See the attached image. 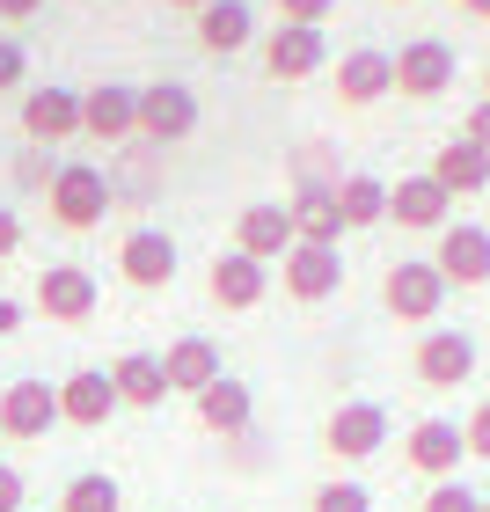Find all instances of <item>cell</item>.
Masks as SVG:
<instances>
[{"instance_id":"6da1fadb","label":"cell","mask_w":490,"mask_h":512,"mask_svg":"<svg viewBox=\"0 0 490 512\" xmlns=\"http://www.w3.org/2000/svg\"><path fill=\"white\" fill-rule=\"evenodd\" d=\"M44 205H52V220L66 227V235H88V227H103V213L118 205V183H110L96 161H59Z\"/></svg>"},{"instance_id":"7a4b0ae2","label":"cell","mask_w":490,"mask_h":512,"mask_svg":"<svg viewBox=\"0 0 490 512\" xmlns=\"http://www.w3.org/2000/svg\"><path fill=\"white\" fill-rule=\"evenodd\" d=\"M447 278H439L432 256H395L388 278H381V308L395 322H410V330H425V322H439V308H447Z\"/></svg>"},{"instance_id":"3957f363","label":"cell","mask_w":490,"mask_h":512,"mask_svg":"<svg viewBox=\"0 0 490 512\" xmlns=\"http://www.w3.org/2000/svg\"><path fill=\"white\" fill-rule=\"evenodd\" d=\"M278 286H286L293 308H322V300L344 293V249H322V242H293L278 256Z\"/></svg>"},{"instance_id":"277c9868","label":"cell","mask_w":490,"mask_h":512,"mask_svg":"<svg viewBox=\"0 0 490 512\" xmlns=\"http://www.w3.org/2000/svg\"><path fill=\"white\" fill-rule=\"evenodd\" d=\"M198 132V96L183 81H147L139 88V139L147 147H176Z\"/></svg>"},{"instance_id":"5b68a950","label":"cell","mask_w":490,"mask_h":512,"mask_svg":"<svg viewBox=\"0 0 490 512\" xmlns=\"http://www.w3.org/2000/svg\"><path fill=\"white\" fill-rule=\"evenodd\" d=\"M454 88V44L447 37H410L403 52H395V96L410 103H432Z\"/></svg>"},{"instance_id":"8992f818","label":"cell","mask_w":490,"mask_h":512,"mask_svg":"<svg viewBox=\"0 0 490 512\" xmlns=\"http://www.w3.org/2000/svg\"><path fill=\"white\" fill-rule=\"evenodd\" d=\"M432 264H439V278H447L454 293H476V286H490V227H476V220L439 227Z\"/></svg>"},{"instance_id":"52a82bcc","label":"cell","mask_w":490,"mask_h":512,"mask_svg":"<svg viewBox=\"0 0 490 512\" xmlns=\"http://www.w3.org/2000/svg\"><path fill=\"white\" fill-rule=\"evenodd\" d=\"M322 447H330V461H373L388 447V410L381 403H337L330 425H322Z\"/></svg>"},{"instance_id":"ba28073f","label":"cell","mask_w":490,"mask_h":512,"mask_svg":"<svg viewBox=\"0 0 490 512\" xmlns=\"http://www.w3.org/2000/svg\"><path fill=\"white\" fill-rule=\"evenodd\" d=\"M388 220L403 227V235H439V227H454V198L432 183V169L395 176L388 183Z\"/></svg>"},{"instance_id":"9c48e42d","label":"cell","mask_w":490,"mask_h":512,"mask_svg":"<svg viewBox=\"0 0 490 512\" xmlns=\"http://www.w3.org/2000/svg\"><path fill=\"white\" fill-rule=\"evenodd\" d=\"M403 461L425 483H447V476H461V461H469V439H461L454 417H417L410 439H403Z\"/></svg>"},{"instance_id":"30bf717a","label":"cell","mask_w":490,"mask_h":512,"mask_svg":"<svg viewBox=\"0 0 490 512\" xmlns=\"http://www.w3.org/2000/svg\"><path fill=\"white\" fill-rule=\"evenodd\" d=\"M410 374L425 381V388L476 381V337L469 330H425V337H417V352H410Z\"/></svg>"},{"instance_id":"8fae6325","label":"cell","mask_w":490,"mask_h":512,"mask_svg":"<svg viewBox=\"0 0 490 512\" xmlns=\"http://www.w3.org/2000/svg\"><path fill=\"white\" fill-rule=\"evenodd\" d=\"M81 132L103 139V147H125V139H139V88H125V81L81 88Z\"/></svg>"},{"instance_id":"7c38bea8","label":"cell","mask_w":490,"mask_h":512,"mask_svg":"<svg viewBox=\"0 0 490 512\" xmlns=\"http://www.w3.org/2000/svg\"><path fill=\"white\" fill-rule=\"evenodd\" d=\"M322 66H330V37L308 30V22H278L264 37V74L271 81H315Z\"/></svg>"},{"instance_id":"4fadbf2b","label":"cell","mask_w":490,"mask_h":512,"mask_svg":"<svg viewBox=\"0 0 490 512\" xmlns=\"http://www.w3.org/2000/svg\"><path fill=\"white\" fill-rule=\"evenodd\" d=\"M22 139L30 147H59V139H81V88L44 81L22 96Z\"/></svg>"},{"instance_id":"5bb4252c","label":"cell","mask_w":490,"mask_h":512,"mask_svg":"<svg viewBox=\"0 0 490 512\" xmlns=\"http://www.w3.org/2000/svg\"><path fill=\"white\" fill-rule=\"evenodd\" d=\"M205 293H213V308L249 315V308H264V293H271V264H256L242 249H220L213 271H205Z\"/></svg>"},{"instance_id":"9a60e30c","label":"cell","mask_w":490,"mask_h":512,"mask_svg":"<svg viewBox=\"0 0 490 512\" xmlns=\"http://www.w3.org/2000/svg\"><path fill=\"white\" fill-rule=\"evenodd\" d=\"M37 308H44V322H88V315L103 308L96 271H81V264H44V271H37Z\"/></svg>"},{"instance_id":"2e32d148","label":"cell","mask_w":490,"mask_h":512,"mask_svg":"<svg viewBox=\"0 0 490 512\" xmlns=\"http://www.w3.org/2000/svg\"><path fill=\"white\" fill-rule=\"evenodd\" d=\"M118 410H125V403H118V381H110V366H81V374L59 381V417H66V425L103 432Z\"/></svg>"},{"instance_id":"e0dca14e","label":"cell","mask_w":490,"mask_h":512,"mask_svg":"<svg viewBox=\"0 0 490 512\" xmlns=\"http://www.w3.org/2000/svg\"><path fill=\"white\" fill-rule=\"evenodd\" d=\"M52 425H66L52 381H8L0 388V439H44Z\"/></svg>"},{"instance_id":"ac0fdd59","label":"cell","mask_w":490,"mask_h":512,"mask_svg":"<svg viewBox=\"0 0 490 512\" xmlns=\"http://www.w3.org/2000/svg\"><path fill=\"white\" fill-rule=\"evenodd\" d=\"M118 271H125V286H139V293L176 286V242L161 235V227H132V235L118 242Z\"/></svg>"},{"instance_id":"d6986e66","label":"cell","mask_w":490,"mask_h":512,"mask_svg":"<svg viewBox=\"0 0 490 512\" xmlns=\"http://www.w3.org/2000/svg\"><path fill=\"white\" fill-rule=\"evenodd\" d=\"M300 235H293V205H278V198H264V205H242V220H235V249L242 256H256V264H278Z\"/></svg>"},{"instance_id":"ffe728a7","label":"cell","mask_w":490,"mask_h":512,"mask_svg":"<svg viewBox=\"0 0 490 512\" xmlns=\"http://www.w3.org/2000/svg\"><path fill=\"white\" fill-rule=\"evenodd\" d=\"M381 96H395V52H373V44L344 52L337 59V103L344 110H366V103H381Z\"/></svg>"},{"instance_id":"44dd1931","label":"cell","mask_w":490,"mask_h":512,"mask_svg":"<svg viewBox=\"0 0 490 512\" xmlns=\"http://www.w3.org/2000/svg\"><path fill=\"white\" fill-rule=\"evenodd\" d=\"M432 183H439L447 198H483V191H490V154L476 147L469 132H454L447 147L432 154Z\"/></svg>"},{"instance_id":"7402d4cb","label":"cell","mask_w":490,"mask_h":512,"mask_svg":"<svg viewBox=\"0 0 490 512\" xmlns=\"http://www.w3.org/2000/svg\"><path fill=\"white\" fill-rule=\"evenodd\" d=\"M293 235L300 242H322V249H337L352 227H344V213H337V183H293Z\"/></svg>"},{"instance_id":"603a6c76","label":"cell","mask_w":490,"mask_h":512,"mask_svg":"<svg viewBox=\"0 0 490 512\" xmlns=\"http://www.w3.org/2000/svg\"><path fill=\"white\" fill-rule=\"evenodd\" d=\"M161 374H169V395H198L220 381V344L213 337H176L169 352H161Z\"/></svg>"},{"instance_id":"cb8c5ba5","label":"cell","mask_w":490,"mask_h":512,"mask_svg":"<svg viewBox=\"0 0 490 512\" xmlns=\"http://www.w3.org/2000/svg\"><path fill=\"white\" fill-rule=\"evenodd\" d=\"M249 417H256V395H249V381H235V374H220L213 388L198 395V425L213 432V439H242Z\"/></svg>"},{"instance_id":"d4e9b609","label":"cell","mask_w":490,"mask_h":512,"mask_svg":"<svg viewBox=\"0 0 490 512\" xmlns=\"http://www.w3.org/2000/svg\"><path fill=\"white\" fill-rule=\"evenodd\" d=\"M198 44H205L213 59L249 52V44H256V8H249V0H213V8L198 15Z\"/></svg>"},{"instance_id":"484cf974","label":"cell","mask_w":490,"mask_h":512,"mask_svg":"<svg viewBox=\"0 0 490 512\" xmlns=\"http://www.w3.org/2000/svg\"><path fill=\"white\" fill-rule=\"evenodd\" d=\"M110 381H118L125 410H161V395H169V374H161L154 352H125L118 366H110Z\"/></svg>"},{"instance_id":"4316f807","label":"cell","mask_w":490,"mask_h":512,"mask_svg":"<svg viewBox=\"0 0 490 512\" xmlns=\"http://www.w3.org/2000/svg\"><path fill=\"white\" fill-rule=\"evenodd\" d=\"M337 213H344V227H381L388 220V183L381 176H366V169H344L337 176Z\"/></svg>"},{"instance_id":"83f0119b","label":"cell","mask_w":490,"mask_h":512,"mask_svg":"<svg viewBox=\"0 0 490 512\" xmlns=\"http://www.w3.org/2000/svg\"><path fill=\"white\" fill-rule=\"evenodd\" d=\"M59 512H125V491L110 476H74L66 498H59Z\"/></svg>"},{"instance_id":"f1b7e54d","label":"cell","mask_w":490,"mask_h":512,"mask_svg":"<svg viewBox=\"0 0 490 512\" xmlns=\"http://www.w3.org/2000/svg\"><path fill=\"white\" fill-rule=\"evenodd\" d=\"M308 512H373V491H366V483H352V476H337V483H315Z\"/></svg>"},{"instance_id":"f546056e","label":"cell","mask_w":490,"mask_h":512,"mask_svg":"<svg viewBox=\"0 0 490 512\" xmlns=\"http://www.w3.org/2000/svg\"><path fill=\"white\" fill-rule=\"evenodd\" d=\"M417 512H483V491H476V483H461V476H447V483H432V491H425Z\"/></svg>"},{"instance_id":"4dcf8cb0","label":"cell","mask_w":490,"mask_h":512,"mask_svg":"<svg viewBox=\"0 0 490 512\" xmlns=\"http://www.w3.org/2000/svg\"><path fill=\"white\" fill-rule=\"evenodd\" d=\"M461 439H469V461H490V395L461 417Z\"/></svg>"},{"instance_id":"1f68e13d","label":"cell","mask_w":490,"mask_h":512,"mask_svg":"<svg viewBox=\"0 0 490 512\" xmlns=\"http://www.w3.org/2000/svg\"><path fill=\"white\" fill-rule=\"evenodd\" d=\"M22 74H30V52H22L15 37H0V96H15Z\"/></svg>"},{"instance_id":"d6a6232c","label":"cell","mask_w":490,"mask_h":512,"mask_svg":"<svg viewBox=\"0 0 490 512\" xmlns=\"http://www.w3.org/2000/svg\"><path fill=\"white\" fill-rule=\"evenodd\" d=\"M330 15H337V0H278V22H308V30H322Z\"/></svg>"},{"instance_id":"836d02e7","label":"cell","mask_w":490,"mask_h":512,"mask_svg":"<svg viewBox=\"0 0 490 512\" xmlns=\"http://www.w3.org/2000/svg\"><path fill=\"white\" fill-rule=\"evenodd\" d=\"M22 498H30V491H22V469H8V461H0V512H30Z\"/></svg>"},{"instance_id":"e575fe53","label":"cell","mask_w":490,"mask_h":512,"mask_svg":"<svg viewBox=\"0 0 490 512\" xmlns=\"http://www.w3.org/2000/svg\"><path fill=\"white\" fill-rule=\"evenodd\" d=\"M22 249V220H15V205H0V264Z\"/></svg>"},{"instance_id":"d590c367","label":"cell","mask_w":490,"mask_h":512,"mask_svg":"<svg viewBox=\"0 0 490 512\" xmlns=\"http://www.w3.org/2000/svg\"><path fill=\"white\" fill-rule=\"evenodd\" d=\"M461 132H469V139H476V147L490 154V103H476V110H469V125H461Z\"/></svg>"},{"instance_id":"8d00e7d4","label":"cell","mask_w":490,"mask_h":512,"mask_svg":"<svg viewBox=\"0 0 490 512\" xmlns=\"http://www.w3.org/2000/svg\"><path fill=\"white\" fill-rule=\"evenodd\" d=\"M44 0H0V22H37Z\"/></svg>"},{"instance_id":"74e56055","label":"cell","mask_w":490,"mask_h":512,"mask_svg":"<svg viewBox=\"0 0 490 512\" xmlns=\"http://www.w3.org/2000/svg\"><path fill=\"white\" fill-rule=\"evenodd\" d=\"M15 330H22V300L0 293V337H15Z\"/></svg>"},{"instance_id":"f35d334b","label":"cell","mask_w":490,"mask_h":512,"mask_svg":"<svg viewBox=\"0 0 490 512\" xmlns=\"http://www.w3.org/2000/svg\"><path fill=\"white\" fill-rule=\"evenodd\" d=\"M461 15H469V22H490V0H461Z\"/></svg>"},{"instance_id":"ab89813d","label":"cell","mask_w":490,"mask_h":512,"mask_svg":"<svg viewBox=\"0 0 490 512\" xmlns=\"http://www.w3.org/2000/svg\"><path fill=\"white\" fill-rule=\"evenodd\" d=\"M169 8H183V15H205V8H213V0H169Z\"/></svg>"},{"instance_id":"60d3db41","label":"cell","mask_w":490,"mask_h":512,"mask_svg":"<svg viewBox=\"0 0 490 512\" xmlns=\"http://www.w3.org/2000/svg\"><path fill=\"white\" fill-rule=\"evenodd\" d=\"M483 103H490V59H483Z\"/></svg>"},{"instance_id":"b9f144b4","label":"cell","mask_w":490,"mask_h":512,"mask_svg":"<svg viewBox=\"0 0 490 512\" xmlns=\"http://www.w3.org/2000/svg\"><path fill=\"white\" fill-rule=\"evenodd\" d=\"M483 512H490V498H483Z\"/></svg>"}]
</instances>
